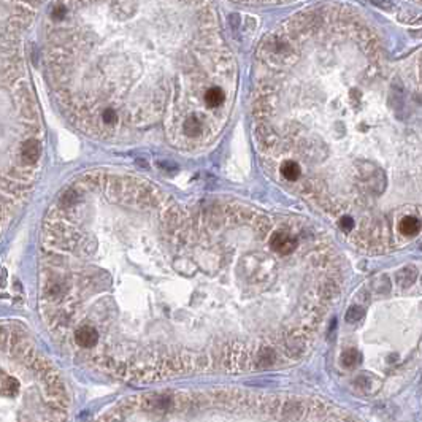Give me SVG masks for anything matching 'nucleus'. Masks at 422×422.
<instances>
[{
	"label": "nucleus",
	"instance_id": "1",
	"mask_svg": "<svg viewBox=\"0 0 422 422\" xmlns=\"http://www.w3.org/2000/svg\"><path fill=\"white\" fill-rule=\"evenodd\" d=\"M48 48L127 49L48 57L57 94L84 123L95 105L118 114V126L148 130L171 126L183 135L189 118L205 116L145 57L207 76L232 80V59L207 0H61ZM76 118V119H78ZM207 123V121H205ZM184 137V135H183Z\"/></svg>",
	"mask_w": 422,
	"mask_h": 422
},
{
	"label": "nucleus",
	"instance_id": "3",
	"mask_svg": "<svg viewBox=\"0 0 422 422\" xmlns=\"http://www.w3.org/2000/svg\"><path fill=\"white\" fill-rule=\"evenodd\" d=\"M418 278H419V272L416 270V267H405L395 273V283L401 287H406L413 283H416Z\"/></svg>",
	"mask_w": 422,
	"mask_h": 422
},
{
	"label": "nucleus",
	"instance_id": "5",
	"mask_svg": "<svg viewBox=\"0 0 422 422\" xmlns=\"http://www.w3.org/2000/svg\"><path fill=\"white\" fill-rule=\"evenodd\" d=\"M363 316H365V310L362 306H351V308H348L346 315H344V321L348 324H356L362 321Z\"/></svg>",
	"mask_w": 422,
	"mask_h": 422
},
{
	"label": "nucleus",
	"instance_id": "4",
	"mask_svg": "<svg viewBox=\"0 0 422 422\" xmlns=\"http://www.w3.org/2000/svg\"><path fill=\"white\" fill-rule=\"evenodd\" d=\"M359 362H360V356H359V351H357L356 348H346L343 351L341 363L346 368H354Z\"/></svg>",
	"mask_w": 422,
	"mask_h": 422
},
{
	"label": "nucleus",
	"instance_id": "2",
	"mask_svg": "<svg viewBox=\"0 0 422 422\" xmlns=\"http://www.w3.org/2000/svg\"><path fill=\"white\" fill-rule=\"evenodd\" d=\"M422 232V221L416 216H403L397 224V233L401 238H414Z\"/></svg>",
	"mask_w": 422,
	"mask_h": 422
},
{
	"label": "nucleus",
	"instance_id": "6",
	"mask_svg": "<svg viewBox=\"0 0 422 422\" xmlns=\"http://www.w3.org/2000/svg\"><path fill=\"white\" fill-rule=\"evenodd\" d=\"M370 2H373L375 5H378L380 8H382V10H394V5L391 2H387V0H370Z\"/></svg>",
	"mask_w": 422,
	"mask_h": 422
}]
</instances>
